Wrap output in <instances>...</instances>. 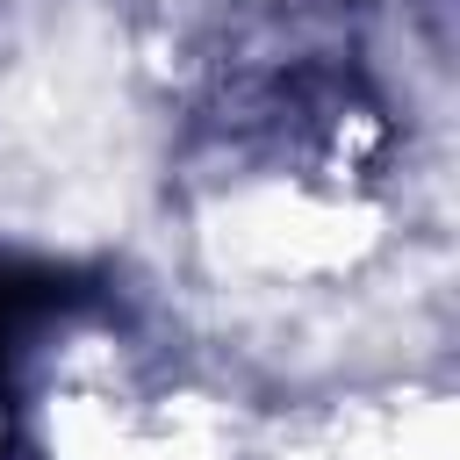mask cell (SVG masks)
Wrapping results in <instances>:
<instances>
[{"instance_id": "6da1fadb", "label": "cell", "mask_w": 460, "mask_h": 460, "mask_svg": "<svg viewBox=\"0 0 460 460\" xmlns=\"http://www.w3.org/2000/svg\"><path fill=\"white\" fill-rule=\"evenodd\" d=\"M65 302V280L50 266H22V259H0V359L14 352V338Z\"/></svg>"}]
</instances>
